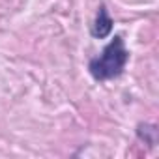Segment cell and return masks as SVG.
<instances>
[{"label": "cell", "mask_w": 159, "mask_h": 159, "mask_svg": "<svg viewBox=\"0 0 159 159\" xmlns=\"http://www.w3.org/2000/svg\"><path fill=\"white\" fill-rule=\"evenodd\" d=\"M129 60V51L122 36H114L112 41L101 51L99 56L92 58L88 64V71L96 81H111L124 73V67Z\"/></svg>", "instance_id": "cell-1"}, {"label": "cell", "mask_w": 159, "mask_h": 159, "mask_svg": "<svg viewBox=\"0 0 159 159\" xmlns=\"http://www.w3.org/2000/svg\"><path fill=\"white\" fill-rule=\"evenodd\" d=\"M111 30H112V19L109 17L107 8H105V6H101V8H99V11H98L96 23H94V28H92V36H94V38L103 39V38H107V36L111 34Z\"/></svg>", "instance_id": "cell-2"}]
</instances>
